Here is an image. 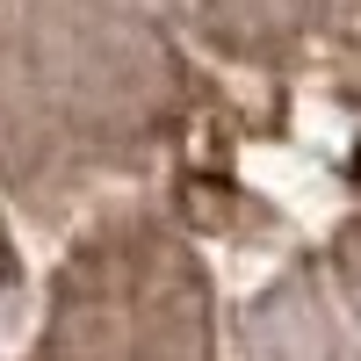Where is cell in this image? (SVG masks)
Returning a JSON list of instances; mask_svg holds the SVG:
<instances>
[{
  "label": "cell",
  "instance_id": "7a4b0ae2",
  "mask_svg": "<svg viewBox=\"0 0 361 361\" xmlns=\"http://www.w3.org/2000/svg\"><path fill=\"white\" fill-rule=\"evenodd\" d=\"M354 180H361V152H354Z\"/></svg>",
  "mask_w": 361,
  "mask_h": 361
},
{
  "label": "cell",
  "instance_id": "6da1fadb",
  "mask_svg": "<svg viewBox=\"0 0 361 361\" xmlns=\"http://www.w3.org/2000/svg\"><path fill=\"white\" fill-rule=\"evenodd\" d=\"M15 282V246H8V231H0V289Z\"/></svg>",
  "mask_w": 361,
  "mask_h": 361
}]
</instances>
